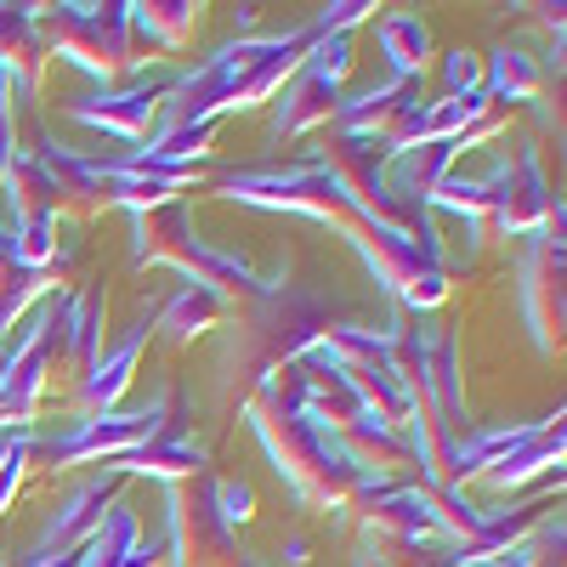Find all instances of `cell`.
Returning a JSON list of instances; mask_svg holds the SVG:
<instances>
[{
  "mask_svg": "<svg viewBox=\"0 0 567 567\" xmlns=\"http://www.w3.org/2000/svg\"><path fill=\"white\" fill-rule=\"evenodd\" d=\"M194 12L187 0H171V7H131V40L142 34L154 52H176V45L194 34Z\"/></svg>",
  "mask_w": 567,
  "mask_h": 567,
  "instance_id": "obj_10",
  "label": "cell"
},
{
  "mask_svg": "<svg viewBox=\"0 0 567 567\" xmlns=\"http://www.w3.org/2000/svg\"><path fill=\"white\" fill-rule=\"evenodd\" d=\"M45 45L58 58H69L74 69H85L91 80H114L131 63V7L125 0H109V7H52L45 18Z\"/></svg>",
  "mask_w": 567,
  "mask_h": 567,
  "instance_id": "obj_1",
  "label": "cell"
},
{
  "mask_svg": "<svg viewBox=\"0 0 567 567\" xmlns=\"http://www.w3.org/2000/svg\"><path fill=\"white\" fill-rule=\"evenodd\" d=\"M443 80H449V97H488L483 91V58H471V52H449Z\"/></svg>",
  "mask_w": 567,
  "mask_h": 567,
  "instance_id": "obj_13",
  "label": "cell"
},
{
  "mask_svg": "<svg viewBox=\"0 0 567 567\" xmlns=\"http://www.w3.org/2000/svg\"><path fill=\"white\" fill-rule=\"evenodd\" d=\"M561 414L556 420H539L528 437H516L511 449H499L488 465H483V477L494 483V488H516V483H528V477H539V471H550V465H561Z\"/></svg>",
  "mask_w": 567,
  "mask_h": 567,
  "instance_id": "obj_6",
  "label": "cell"
},
{
  "mask_svg": "<svg viewBox=\"0 0 567 567\" xmlns=\"http://www.w3.org/2000/svg\"><path fill=\"white\" fill-rule=\"evenodd\" d=\"M221 307H227L221 290H205V284H182V290L154 312V329H159L171 347H187V341L205 336V329L221 318Z\"/></svg>",
  "mask_w": 567,
  "mask_h": 567,
  "instance_id": "obj_8",
  "label": "cell"
},
{
  "mask_svg": "<svg viewBox=\"0 0 567 567\" xmlns=\"http://www.w3.org/2000/svg\"><path fill=\"white\" fill-rule=\"evenodd\" d=\"M165 414H171V392H159L142 414H80L69 432L52 437V460L58 465H85V460H125L136 454L148 437L165 432Z\"/></svg>",
  "mask_w": 567,
  "mask_h": 567,
  "instance_id": "obj_3",
  "label": "cell"
},
{
  "mask_svg": "<svg viewBox=\"0 0 567 567\" xmlns=\"http://www.w3.org/2000/svg\"><path fill=\"white\" fill-rule=\"evenodd\" d=\"M114 471H120V477H159V483H176V477H194V471H205V443L182 437L176 425L165 420V432L148 437L136 454L114 460Z\"/></svg>",
  "mask_w": 567,
  "mask_h": 567,
  "instance_id": "obj_7",
  "label": "cell"
},
{
  "mask_svg": "<svg viewBox=\"0 0 567 567\" xmlns=\"http://www.w3.org/2000/svg\"><path fill=\"white\" fill-rule=\"evenodd\" d=\"M205 499H210V511L221 516L233 534H239V523H250V505H256L250 483H233V477H210L205 483Z\"/></svg>",
  "mask_w": 567,
  "mask_h": 567,
  "instance_id": "obj_12",
  "label": "cell"
},
{
  "mask_svg": "<svg viewBox=\"0 0 567 567\" xmlns=\"http://www.w3.org/2000/svg\"><path fill=\"white\" fill-rule=\"evenodd\" d=\"M483 91L499 103H528L539 91V74L523 52H494V63H483Z\"/></svg>",
  "mask_w": 567,
  "mask_h": 567,
  "instance_id": "obj_11",
  "label": "cell"
},
{
  "mask_svg": "<svg viewBox=\"0 0 567 567\" xmlns=\"http://www.w3.org/2000/svg\"><path fill=\"white\" fill-rule=\"evenodd\" d=\"M29 454H34V432H0V465L29 460Z\"/></svg>",
  "mask_w": 567,
  "mask_h": 567,
  "instance_id": "obj_14",
  "label": "cell"
},
{
  "mask_svg": "<svg viewBox=\"0 0 567 567\" xmlns=\"http://www.w3.org/2000/svg\"><path fill=\"white\" fill-rule=\"evenodd\" d=\"M352 69V34H318L312 52L301 58V69L284 80V103L272 114L278 136H301L312 125H323L341 103V80Z\"/></svg>",
  "mask_w": 567,
  "mask_h": 567,
  "instance_id": "obj_2",
  "label": "cell"
},
{
  "mask_svg": "<svg viewBox=\"0 0 567 567\" xmlns=\"http://www.w3.org/2000/svg\"><path fill=\"white\" fill-rule=\"evenodd\" d=\"M374 45L386 52L392 80H420L425 58H432V34H425V23L414 12H386L381 23H374Z\"/></svg>",
  "mask_w": 567,
  "mask_h": 567,
  "instance_id": "obj_9",
  "label": "cell"
},
{
  "mask_svg": "<svg viewBox=\"0 0 567 567\" xmlns=\"http://www.w3.org/2000/svg\"><path fill=\"white\" fill-rule=\"evenodd\" d=\"M171 85H176V74L159 69L154 80H142V85L120 91V97H80L69 114H74L80 125H97V131L120 136V142H142V136H148V120L165 109Z\"/></svg>",
  "mask_w": 567,
  "mask_h": 567,
  "instance_id": "obj_4",
  "label": "cell"
},
{
  "mask_svg": "<svg viewBox=\"0 0 567 567\" xmlns=\"http://www.w3.org/2000/svg\"><path fill=\"white\" fill-rule=\"evenodd\" d=\"M148 336H154V312H142L131 336H125L114 352H97V363L85 369L80 398H85V409H91V414H114V403L125 398V386H131L136 358H142V347H148Z\"/></svg>",
  "mask_w": 567,
  "mask_h": 567,
  "instance_id": "obj_5",
  "label": "cell"
},
{
  "mask_svg": "<svg viewBox=\"0 0 567 567\" xmlns=\"http://www.w3.org/2000/svg\"><path fill=\"white\" fill-rule=\"evenodd\" d=\"M0 567H7V556H0Z\"/></svg>",
  "mask_w": 567,
  "mask_h": 567,
  "instance_id": "obj_15",
  "label": "cell"
}]
</instances>
